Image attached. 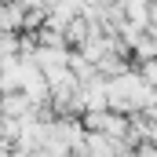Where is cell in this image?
Segmentation results:
<instances>
[{"label": "cell", "instance_id": "1", "mask_svg": "<svg viewBox=\"0 0 157 157\" xmlns=\"http://www.w3.org/2000/svg\"><path fill=\"white\" fill-rule=\"evenodd\" d=\"M150 33H154V40H157V22H154V29H150Z\"/></svg>", "mask_w": 157, "mask_h": 157}]
</instances>
